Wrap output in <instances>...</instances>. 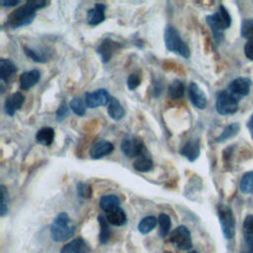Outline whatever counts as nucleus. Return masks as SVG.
Wrapping results in <instances>:
<instances>
[{
  "label": "nucleus",
  "instance_id": "f257e3e1",
  "mask_svg": "<svg viewBox=\"0 0 253 253\" xmlns=\"http://www.w3.org/2000/svg\"><path fill=\"white\" fill-rule=\"evenodd\" d=\"M46 1L43 0H30L27 1L23 6L14 10L7 19V24L12 29H18L24 26L32 24L36 18L37 11L45 7Z\"/></svg>",
  "mask_w": 253,
  "mask_h": 253
},
{
  "label": "nucleus",
  "instance_id": "f03ea898",
  "mask_svg": "<svg viewBox=\"0 0 253 253\" xmlns=\"http://www.w3.org/2000/svg\"><path fill=\"white\" fill-rule=\"evenodd\" d=\"M75 225L66 212H59L50 226V236L55 242H63L73 236Z\"/></svg>",
  "mask_w": 253,
  "mask_h": 253
},
{
  "label": "nucleus",
  "instance_id": "7ed1b4c3",
  "mask_svg": "<svg viewBox=\"0 0 253 253\" xmlns=\"http://www.w3.org/2000/svg\"><path fill=\"white\" fill-rule=\"evenodd\" d=\"M206 21L211 28L214 40L218 42L223 38V31L228 29L231 25V17L223 5H219L218 10L207 16Z\"/></svg>",
  "mask_w": 253,
  "mask_h": 253
},
{
  "label": "nucleus",
  "instance_id": "20e7f679",
  "mask_svg": "<svg viewBox=\"0 0 253 253\" xmlns=\"http://www.w3.org/2000/svg\"><path fill=\"white\" fill-rule=\"evenodd\" d=\"M164 42L167 49L171 52H174L184 58L190 57L191 51L188 44L182 40L179 32L173 26H168L165 29Z\"/></svg>",
  "mask_w": 253,
  "mask_h": 253
},
{
  "label": "nucleus",
  "instance_id": "39448f33",
  "mask_svg": "<svg viewBox=\"0 0 253 253\" xmlns=\"http://www.w3.org/2000/svg\"><path fill=\"white\" fill-rule=\"evenodd\" d=\"M217 215L223 236L226 239H231L235 234V217L232 210L226 205H219Z\"/></svg>",
  "mask_w": 253,
  "mask_h": 253
},
{
  "label": "nucleus",
  "instance_id": "423d86ee",
  "mask_svg": "<svg viewBox=\"0 0 253 253\" xmlns=\"http://www.w3.org/2000/svg\"><path fill=\"white\" fill-rule=\"evenodd\" d=\"M216 112L221 116H228L238 110V99L227 90L218 93L215 102Z\"/></svg>",
  "mask_w": 253,
  "mask_h": 253
},
{
  "label": "nucleus",
  "instance_id": "0eeeda50",
  "mask_svg": "<svg viewBox=\"0 0 253 253\" xmlns=\"http://www.w3.org/2000/svg\"><path fill=\"white\" fill-rule=\"evenodd\" d=\"M169 240L174 244L179 250H190L193 246L191 232L189 228L185 225H180L176 227L170 234Z\"/></svg>",
  "mask_w": 253,
  "mask_h": 253
},
{
  "label": "nucleus",
  "instance_id": "6e6552de",
  "mask_svg": "<svg viewBox=\"0 0 253 253\" xmlns=\"http://www.w3.org/2000/svg\"><path fill=\"white\" fill-rule=\"evenodd\" d=\"M121 149L123 153L129 157H138L145 153V147L143 141L136 136L126 135L121 143Z\"/></svg>",
  "mask_w": 253,
  "mask_h": 253
},
{
  "label": "nucleus",
  "instance_id": "1a4fd4ad",
  "mask_svg": "<svg viewBox=\"0 0 253 253\" xmlns=\"http://www.w3.org/2000/svg\"><path fill=\"white\" fill-rule=\"evenodd\" d=\"M110 95L106 89H98L93 92H87L85 94L86 106L90 109H95L101 106H106L110 102Z\"/></svg>",
  "mask_w": 253,
  "mask_h": 253
},
{
  "label": "nucleus",
  "instance_id": "9d476101",
  "mask_svg": "<svg viewBox=\"0 0 253 253\" xmlns=\"http://www.w3.org/2000/svg\"><path fill=\"white\" fill-rule=\"evenodd\" d=\"M251 87V80L246 77H238L230 82L227 91L231 93L238 100L249 94Z\"/></svg>",
  "mask_w": 253,
  "mask_h": 253
},
{
  "label": "nucleus",
  "instance_id": "9b49d317",
  "mask_svg": "<svg viewBox=\"0 0 253 253\" xmlns=\"http://www.w3.org/2000/svg\"><path fill=\"white\" fill-rule=\"evenodd\" d=\"M243 238L241 253H253V214H248L243 221Z\"/></svg>",
  "mask_w": 253,
  "mask_h": 253
},
{
  "label": "nucleus",
  "instance_id": "f8f14e48",
  "mask_svg": "<svg viewBox=\"0 0 253 253\" xmlns=\"http://www.w3.org/2000/svg\"><path fill=\"white\" fill-rule=\"evenodd\" d=\"M189 98L192 102V104L200 109L203 110L206 108L207 106V96L205 94V92L201 89V87L197 84V83H191L189 86Z\"/></svg>",
  "mask_w": 253,
  "mask_h": 253
},
{
  "label": "nucleus",
  "instance_id": "ddd939ff",
  "mask_svg": "<svg viewBox=\"0 0 253 253\" xmlns=\"http://www.w3.org/2000/svg\"><path fill=\"white\" fill-rule=\"evenodd\" d=\"M119 47H120L119 42H117L111 39H105L99 44V46L97 48V52L101 56L102 61L107 63L112 58L113 54L116 52V50Z\"/></svg>",
  "mask_w": 253,
  "mask_h": 253
},
{
  "label": "nucleus",
  "instance_id": "4468645a",
  "mask_svg": "<svg viewBox=\"0 0 253 253\" xmlns=\"http://www.w3.org/2000/svg\"><path fill=\"white\" fill-rule=\"evenodd\" d=\"M24 102H25V97L22 93L16 92V93L11 94L9 97H7L5 104H4L5 113L8 116L13 117L15 115V113L22 108Z\"/></svg>",
  "mask_w": 253,
  "mask_h": 253
},
{
  "label": "nucleus",
  "instance_id": "2eb2a0df",
  "mask_svg": "<svg viewBox=\"0 0 253 253\" xmlns=\"http://www.w3.org/2000/svg\"><path fill=\"white\" fill-rule=\"evenodd\" d=\"M90 251V246L82 237L72 239L60 249V253H89Z\"/></svg>",
  "mask_w": 253,
  "mask_h": 253
},
{
  "label": "nucleus",
  "instance_id": "dca6fc26",
  "mask_svg": "<svg viewBox=\"0 0 253 253\" xmlns=\"http://www.w3.org/2000/svg\"><path fill=\"white\" fill-rule=\"evenodd\" d=\"M114 144L108 140H101L96 142L90 149V156L93 159H100L114 151Z\"/></svg>",
  "mask_w": 253,
  "mask_h": 253
},
{
  "label": "nucleus",
  "instance_id": "f3484780",
  "mask_svg": "<svg viewBox=\"0 0 253 253\" xmlns=\"http://www.w3.org/2000/svg\"><path fill=\"white\" fill-rule=\"evenodd\" d=\"M106 6L102 3H96L95 6L87 11V23L91 26H97L105 21Z\"/></svg>",
  "mask_w": 253,
  "mask_h": 253
},
{
  "label": "nucleus",
  "instance_id": "a211bd4d",
  "mask_svg": "<svg viewBox=\"0 0 253 253\" xmlns=\"http://www.w3.org/2000/svg\"><path fill=\"white\" fill-rule=\"evenodd\" d=\"M41 78V72L38 69L25 71L20 76V87L23 90H29L34 87Z\"/></svg>",
  "mask_w": 253,
  "mask_h": 253
},
{
  "label": "nucleus",
  "instance_id": "6ab92c4d",
  "mask_svg": "<svg viewBox=\"0 0 253 253\" xmlns=\"http://www.w3.org/2000/svg\"><path fill=\"white\" fill-rule=\"evenodd\" d=\"M200 142L198 139H191L181 148V155L185 156L189 161L193 162L200 156Z\"/></svg>",
  "mask_w": 253,
  "mask_h": 253
},
{
  "label": "nucleus",
  "instance_id": "aec40b11",
  "mask_svg": "<svg viewBox=\"0 0 253 253\" xmlns=\"http://www.w3.org/2000/svg\"><path fill=\"white\" fill-rule=\"evenodd\" d=\"M106 218L109 223L114 226H123L127 222L126 213L121 207L106 213Z\"/></svg>",
  "mask_w": 253,
  "mask_h": 253
},
{
  "label": "nucleus",
  "instance_id": "412c9836",
  "mask_svg": "<svg viewBox=\"0 0 253 253\" xmlns=\"http://www.w3.org/2000/svg\"><path fill=\"white\" fill-rule=\"evenodd\" d=\"M108 114L110 118L113 119L114 121H120L126 115V111L124 107L122 106L120 101L115 97H111L110 99L109 106H108Z\"/></svg>",
  "mask_w": 253,
  "mask_h": 253
},
{
  "label": "nucleus",
  "instance_id": "4be33fe9",
  "mask_svg": "<svg viewBox=\"0 0 253 253\" xmlns=\"http://www.w3.org/2000/svg\"><path fill=\"white\" fill-rule=\"evenodd\" d=\"M120 205H121L120 198L116 195L103 196V197H101L100 202H99V206H100L101 210L106 213L119 208Z\"/></svg>",
  "mask_w": 253,
  "mask_h": 253
},
{
  "label": "nucleus",
  "instance_id": "5701e85b",
  "mask_svg": "<svg viewBox=\"0 0 253 253\" xmlns=\"http://www.w3.org/2000/svg\"><path fill=\"white\" fill-rule=\"evenodd\" d=\"M37 141L44 146H49L54 139V129L50 126L42 127L36 134Z\"/></svg>",
  "mask_w": 253,
  "mask_h": 253
},
{
  "label": "nucleus",
  "instance_id": "b1692460",
  "mask_svg": "<svg viewBox=\"0 0 253 253\" xmlns=\"http://www.w3.org/2000/svg\"><path fill=\"white\" fill-rule=\"evenodd\" d=\"M16 70V65L10 59L2 58L0 60V79L2 82L8 81Z\"/></svg>",
  "mask_w": 253,
  "mask_h": 253
},
{
  "label": "nucleus",
  "instance_id": "393cba45",
  "mask_svg": "<svg viewBox=\"0 0 253 253\" xmlns=\"http://www.w3.org/2000/svg\"><path fill=\"white\" fill-rule=\"evenodd\" d=\"M132 166L138 172H148L152 169L153 162L152 159L146 153H143L142 155L135 158Z\"/></svg>",
  "mask_w": 253,
  "mask_h": 253
},
{
  "label": "nucleus",
  "instance_id": "a878e982",
  "mask_svg": "<svg viewBox=\"0 0 253 253\" xmlns=\"http://www.w3.org/2000/svg\"><path fill=\"white\" fill-rule=\"evenodd\" d=\"M98 221H99V225H100V234H99V240L101 244H106L109 242L110 238H111V228H110V223L107 220V218L103 215H99L98 216Z\"/></svg>",
  "mask_w": 253,
  "mask_h": 253
},
{
  "label": "nucleus",
  "instance_id": "bb28decb",
  "mask_svg": "<svg viewBox=\"0 0 253 253\" xmlns=\"http://www.w3.org/2000/svg\"><path fill=\"white\" fill-rule=\"evenodd\" d=\"M24 51L28 57L33 59L36 62L43 63L48 59V53L43 49H39L36 47L24 46Z\"/></svg>",
  "mask_w": 253,
  "mask_h": 253
},
{
  "label": "nucleus",
  "instance_id": "cd10ccee",
  "mask_svg": "<svg viewBox=\"0 0 253 253\" xmlns=\"http://www.w3.org/2000/svg\"><path fill=\"white\" fill-rule=\"evenodd\" d=\"M239 129H240V126H239L238 123L229 124L228 126H226L223 128L221 133L216 138V141L217 142H223V141H226V140L234 137L239 132Z\"/></svg>",
  "mask_w": 253,
  "mask_h": 253
},
{
  "label": "nucleus",
  "instance_id": "c85d7f7f",
  "mask_svg": "<svg viewBox=\"0 0 253 253\" xmlns=\"http://www.w3.org/2000/svg\"><path fill=\"white\" fill-rule=\"evenodd\" d=\"M157 222H158V220L155 216L147 215L139 221V223L137 225V229L141 234H147L155 228Z\"/></svg>",
  "mask_w": 253,
  "mask_h": 253
},
{
  "label": "nucleus",
  "instance_id": "c756f323",
  "mask_svg": "<svg viewBox=\"0 0 253 253\" xmlns=\"http://www.w3.org/2000/svg\"><path fill=\"white\" fill-rule=\"evenodd\" d=\"M184 93H185V87L182 81H180L179 79H175L170 83L168 87V94L172 99L174 100L181 99L184 96Z\"/></svg>",
  "mask_w": 253,
  "mask_h": 253
},
{
  "label": "nucleus",
  "instance_id": "7c9ffc66",
  "mask_svg": "<svg viewBox=\"0 0 253 253\" xmlns=\"http://www.w3.org/2000/svg\"><path fill=\"white\" fill-rule=\"evenodd\" d=\"M239 188L243 194H253V171L246 172L242 176Z\"/></svg>",
  "mask_w": 253,
  "mask_h": 253
},
{
  "label": "nucleus",
  "instance_id": "2f4dec72",
  "mask_svg": "<svg viewBox=\"0 0 253 253\" xmlns=\"http://www.w3.org/2000/svg\"><path fill=\"white\" fill-rule=\"evenodd\" d=\"M159 224V235L161 237H166L171 229V218L166 213H160L158 216Z\"/></svg>",
  "mask_w": 253,
  "mask_h": 253
},
{
  "label": "nucleus",
  "instance_id": "473e14b6",
  "mask_svg": "<svg viewBox=\"0 0 253 253\" xmlns=\"http://www.w3.org/2000/svg\"><path fill=\"white\" fill-rule=\"evenodd\" d=\"M69 107L71 109V111L79 117H82L85 115L86 113V103L83 102V100L81 98L75 97L73 98L70 103H69Z\"/></svg>",
  "mask_w": 253,
  "mask_h": 253
},
{
  "label": "nucleus",
  "instance_id": "72a5a7b5",
  "mask_svg": "<svg viewBox=\"0 0 253 253\" xmlns=\"http://www.w3.org/2000/svg\"><path fill=\"white\" fill-rule=\"evenodd\" d=\"M240 34L242 38L247 39L248 41L253 40V18L245 19L242 22Z\"/></svg>",
  "mask_w": 253,
  "mask_h": 253
},
{
  "label": "nucleus",
  "instance_id": "f704fd0d",
  "mask_svg": "<svg viewBox=\"0 0 253 253\" xmlns=\"http://www.w3.org/2000/svg\"><path fill=\"white\" fill-rule=\"evenodd\" d=\"M1 205H0V213L1 216H4L8 213V192L4 185H1Z\"/></svg>",
  "mask_w": 253,
  "mask_h": 253
},
{
  "label": "nucleus",
  "instance_id": "c9c22d12",
  "mask_svg": "<svg viewBox=\"0 0 253 253\" xmlns=\"http://www.w3.org/2000/svg\"><path fill=\"white\" fill-rule=\"evenodd\" d=\"M77 193H78V196L83 199H90L92 196V189L88 184L78 183L77 184Z\"/></svg>",
  "mask_w": 253,
  "mask_h": 253
},
{
  "label": "nucleus",
  "instance_id": "e433bc0d",
  "mask_svg": "<svg viewBox=\"0 0 253 253\" xmlns=\"http://www.w3.org/2000/svg\"><path fill=\"white\" fill-rule=\"evenodd\" d=\"M140 77L136 73H132L127 77L126 84L129 90H135L140 85Z\"/></svg>",
  "mask_w": 253,
  "mask_h": 253
},
{
  "label": "nucleus",
  "instance_id": "4c0bfd02",
  "mask_svg": "<svg viewBox=\"0 0 253 253\" xmlns=\"http://www.w3.org/2000/svg\"><path fill=\"white\" fill-rule=\"evenodd\" d=\"M68 115H69V109L67 108V106H66L64 103H62V104L58 107V109H57V111H56V119H57L58 121H62V120H64Z\"/></svg>",
  "mask_w": 253,
  "mask_h": 253
},
{
  "label": "nucleus",
  "instance_id": "58836bf2",
  "mask_svg": "<svg viewBox=\"0 0 253 253\" xmlns=\"http://www.w3.org/2000/svg\"><path fill=\"white\" fill-rule=\"evenodd\" d=\"M244 53L246 57L253 60V40H249L244 45Z\"/></svg>",
  "mask_w": 253,
  "mask_h": 253
},
{
  "label": "nucleus",
  "instance_id": "ea45409f",
  "mask_svg": "<svg viewBox=\"0 0 253 253\" xmlns=\"http://www.w3.org/2000/svg\"><path fill=\"white\" fill-rule=\"evenodd\" d=\"M20 3H21V1H19V0H17V1L16 0H3L0 2V4L5 7H15Z\"/></svg>",
  "mask_w": 253,
  "mask_h": 253
},
{
  "label": "nucleus",
  "instance_id": "a19ab883",
  "mask_svg": "<svg viewBox=\"0 0 253 253\" xmlns=\"http://www.w3.org/2000/svg\"><path fill=\"white\" fill-rule=\"evenodd\" d=\"M247 128H248V130L250 132L251 137L253 138V114L250 116V118H249V120L247 122Z\"/></svg>",
  "mask_w": 253,
  "mask_h": 253
},
{
  "label": "nucleus",
  "instance_id": "79ce46f5",
  "mask_svg": "<svg viewBox=\"0 0 253 253\" xmlns=\"http://www.w3.org/2000/svg\"><path fill=\"white\" fill-rule=\"evenodd\" d=\"M189 253H199V252H197V251H191V252H189Z\"/></svg>",
  "mask_w": 253,
  "mask_h": 253
},
{
  "label": "nucleus",
  "instance_id": "37998d69",
  "mask_svg": "<svg viewBox=\"0 0 253 253\" xmlns=\"http://www.w3.org/2000/svg\"><path fill=\"white\" fill-rule=\"evenodd\" d=\"M164 253H172V252H170V251H165Z\"/></svg>",
  "mask_w": 253,
  "mask_h": 253
}]
</instances>
